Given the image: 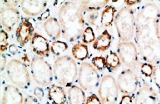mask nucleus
Listing matches in <instances>:
<instances>
[{"label": "nucleus", "instance_id": "1", "mask_svg": "<svg viewBox=\"0 0 160 104\" xmlns=\"http://www.w3.org/2000/svg\"><path fill=\"white\" fill-rule=\"evenodd\" d=\"M160 9L155 3H146L135 17L134 40L139 54L146 63L160 65Z\"/></svg>", "mask_w": 160, "mask_h": 104}, {"label": "nucleus", "instance_id": "2", "mask_svg": "<svg viewBox=\"0 0 160 104\" xmlns=\"http://www.w3.org/2000/svg\"><path fill=\"white\" fill-rule=\"evenodd\" d=\"M58 20L63 37L73 42L82 36L85 30V20L80 2H65L59 9Z\"/></svg>", "mask_w": 160, "mask_h": 104}, {"label": "nucleus", "instance_id": "3", "mask_svg": "<svg viewBox=\"0 0 160 104\" xmlns=\"http://www.w3.org/2000/svg\"><path fill=\"white\" fill-rule=\"evenodd\" d=\"M53 72L59 84L65 87H71L77 77V65L70 56H62L54 62Z\"/></svg>", "mask_w": 160, "mask_h": 104}, {"label": "nucleus", "instance_id": "4", "mask_svg": "<svg viewBox=\"0 0 160 104\" xmlns=\"http://www.w3.org/2000/svg\"><path fill=\"white\" fill-rule=\"evenodd\" d=\"M118 37L121 42H130L135 33V16L132 9L124 7L114 18Z\"/></svg>", "mask_w": 160, "mask_h": 104}, {"label": "nucleus", "instance_id": "5", "mask_svg": "<svg viewBox=\"0 0 160 104\" xmlns=\"http://www.w3.org/2000/svg\"><path fill=\"white\" fill-rule=\"evenodd\" d=\"M31 73L33 79L41 86H48L53 81V71L50 64L41 56H36L31 62Z\"/></svg>", "mask_w": 160, "mask_h": 104}, {"label": "nucleus", "instance_id": "6", "mask_svg": "<svg viewBox=\"0 0 160 104\" xmlns=\"http://www.w3.org/2000/svg\"><path fill=\"white\" fill-rule=\"evenodd\" d=\"M8 76L13 84L21 89H27L30 84V78L26 65L21 61L13 59L6 68Z\"/></svg>", "mask_w": 160, "mask_h": 104}, {"label": "nucleus", "instance_id": "7", "mask_svg": "<svg viewBox=\"0 0 160 104\" xmlns=\"http://www.w3.org/2000/svg\"><path fill=\"white\" fill-rule=\"evenodd\" d=\"M78 81L82 89L92 91L97 89L100 84V75L92 65L87 62L81 64Z\"/></svg>", "mask_w": 160, "mask_h": 104}, {"label": "nucleus", "instance_id": "8", "mask_svg": "<svg viewBox=\"0 0 160 104\" xmlns=\"http://www.w3.org/2000/svg\"><path fill=\"white\" fill-rule=\"evenodd\" d=\"M99 96L102 104H116L119 96V88L111 76H105L99 87Z\"/></svg>", "mask_w": 160, "mask_h": 104}, {"label": "nucleus", "instance_id": "9", "mask_svg": "<svg viewBox=\"0 0 160 104\" xmlns=\"http://www.w3.org/2000/svg\"><path fill=\"white\" fill-rule=\"evenodd\" d=\"M118 54L121 62L132 70H137L139 62L138 48L133 42H121L118 44Z\"/></svg>", "mask_w": 160, "mask_h": 104}, {"label": "nucleus", "instance_id": "10", "mask_svg": "<svg viewBox=\"0 0 160 104\" xmlns=\"http://www.w3.org/2000/svg\"><path fill=\"white\" fill-rule=\"evenodd\" d=\"M118 88L123 94L132 95L138 87V77L132 69H125L121 72L117 81Z\"/></svg>", "mask_w": 160, "mask_h": 104}, {"label": "nucleus", "instance_id": "11", "mask_svg": "<svg viewBox=\"0 0 160 104\" xmlns=\"http://www.w3.org/2000/svg\"><path fill=\"white\" fill-rule=\"evenodd\" d=\"M158 95L148 83L145 82L136 93L134 104H158Z\"/></svg>", "mask_w": 160, "mask_h": 104}, {"label": "nucleus", "instance_id": "12", "mask_svg": "<svg viewBox=\"0 0 160 104\" xmlns=\"http://www.w3.org/2000/svg\"><path fill=\"white\" fill-rule=\"evenodd\" d=\"M20 18V12L16 8H2L1 23L3 28L8 32L12 31Z\"/></svg>", "mask_w": 160, "mask_h": 104}, {"label": "nucleus", "instance_id": "13", "mask_svg": "<svg viewBox=\"0 0 160 104\" xmlns=\"http://www.w3.org/2000/svg\"><path fill=\"white\" fill-rule=\"evenodd\" d=\"M34 28L30 23V20L27 18L22 19L20 25L17 27L16 31V37L19 44L21 45H26L27 43L32 40L33 37Z\"/></svg>", "mask_w": 160, "mask_h": 104}, {"label": "nucleus", "instance_id": "14", "mask_svg": "<svg viewBox=\"0 0 160 104\" xmlns=\"http://www.w3.org/2000/svg\"><path fill=\"white\" fill-rule=\"evenodd\" d=\"M2 104H23V97L16 86L8 85L5 87Z\"/></svg>", "mask_w": 160, "mask_h": 104}, {"label": "nucleus", "instance_id": "15", "mask_svg": "<svg viewBox=\"0 0 160 104\" xmlns=\"http://www.w3.org/2000/svg\"><path fill=\"white\" fill-rule=\"evenodd\" d=\"M31 47L35 54L41 56H48L51 47L48 40L39 33H34L31 40Z\"/></svg>", "mask_w": 160, "mask_h": 104}, {"label": "nucleus", "instance_id": "16", "mask_svg": "<svg viewBox=\"0 0 160 104\" xmlns=\"http://www.w3.org/2000/svg\"><path fill=\"white\" fill-rule=\"evenodd\" d=\"M20 6L25 14L28 16H38L45 9L46 1H21Z\"/></svg>", "mask_w": 160, "mask_h": 104}, {"label": "nucleus", "instance_id": "17", "mask_svg": "<svg viewBox=\"0 0 160 104\" xmlns=\"http://www.w3.org/2000/svg\"><path fill=\"white\" fill-rule=\"evenodd\" d=\"M48 100L52 104H65L66 102V94L62 86L52 85L49 87Z\"/></svg>", "mask_w": 160, "mask_h": 104}, {"label": "nucleus", "instance_id": "18", "mask_svg": "<svg viewBox=\"0 0 160 104\" xmlns=\"http://www.w3.org/2000/svg\"><path fill=\"white\" fill-rule=\"evenodd\" d=\"M44 28L47 34L52 39L55 41L60 37L62 27H61L59 21L55 17H51V18L48 19L45 23H44Z\"/></svg>", "mask_w": 160, "mask_h": 104}, {"label": "nucleus", "instance_id": "19", "mask_svg": "<svg viewBox=\"0 0 160 104\" xmlns=\"http://www.w3.org/2000/svg\"><path fill=\"white\" fill-rule=\"evenodd\" d=\"M112 42V37L107 30H103V33L95 40L92 47L93 49L98 52H105L110 48Z\"/></svg>", "mask_w": 160, "mask_h": 104}, {"label": "nucleus", "instance_id": "20", "mask_svg": "<svg viewBox=\"0 0 160 104\" xmlns=\"http://www.w3.org/2000/svg\"><path fill=\"white\" fill-rule=\"evenodd\" d=\"M69 104H86V99L82 89L77 86H72L68 90Z\"/></svg>", "mask_w": 160, "mask_h": 104}, {"label": "nucleus", "instance_id": "21", "mask_svg": "<svg viewBox=\"0 0 160 104\" xmlns=\"http://www.w3.org/2000/svg\"><path fill=\"white\" fill-rule=\"evenodd\" d=\"M108 0H91V1H82L80 2V7L82 11L92 12L98 11L103 9L108 4Z\"/></svg>", "mask_w": 160, "mask_h": 104}, {"label": "nucleus", "instance_id": "22", "mask_svg": "<svg viewBox=\"0 0 160 104\" xmlns=\"http://www.w3.org/2000/svg\"><path fill=\"white\" fill-rule=\"evenodd\" d=\"M116 9L113 6H108L103 10L100 17V24L103 27H108L114 22Z\"/></svg>", "mask_w": 160, "mask_h": 104}, {"label": "nucleus", "instance_id": "23", "mask_svg": "<svg viewBox=\"0 0 160 104\" xmlns=\"http://www.w3.org/2000/svg\"><path fill=\"white\" fill-rule=\"evenodd\" d=\"M72 52L75 58L79 61L86 60L89 56V49L84 44H77L73 46Z\"/></svg>", "mask_w": 160, "mask_h": 104}, {"label": "nucleus", "instance_id": "24", "mask_svg": "<svg viewBox=\"0 0 160 104\" xmlns=\"http://www.w3.org/2000/svg\"><path fill=\"white\" fill-rule=\"evenodd\" d=\"M106 66L108 68L109 71H115L119 68L121 65V59L119 55L115 52H110L106 56Z\"/></svg>", "mask_w": 160, "mask_h": 104}, {"label": "nucleus", "instance_id": "25", "mask_svg": "<svg viewBox=\"0 0 160 104\" xmlns=\"http://www.w3.org/2000/svg\"><path fill=\"white\" fill-rule=\"evenodd\" d=\"M68 44L60 41H54L51 46V51L54 55H60L61 54L68 50Z\"/></svg>", "mask_w": 160, "mask_h": 104}, {"label": "nucleus", "instance_id": "26", "mask_svg": "<svg viewBox=\"0 0 160 104\" xmlns=\"http://www.w3.org/2000/svg\"><path fill=\"white\" fill-rule=\"evenodd\" d=\"M82 41L84 44H91L92 42H94L96 40L95 33L92 27H88L85 28L84 32L82 33Z\"/></svg>", "mask_w": 160, "mask_h": 104}, {"label": "nucleus", "instance_id": "27", "mask_svg": "<svg viewBox=\"0 0 160 104\" xmlns=\"http://www.w3.org/2000/svg\"><path fill=\"white\" fill-rule=\"evenodd\" d=\"M154 65L149 63L141 64V72L143 76L147 78H152L153 72H154Z\"/></svg>", "mask_w": 160, "mask_h": 104}, {"label": "nucleus", "instance_id": "28", "mask_svg": "<svg viewBox=\"0 0 160 104\" xmlns=\"http://www.w3.org/2000/svg\"><path fill=\"white\" fill-rule=\"evenodd\" d=\"M92 64L100 71H103L105 68H107L106 59L103 56H97V57H93L92 59Z\"/></svg>", "mask_w": 160, "mask_h": 104}, {"label": "nucleus", "instance_id": "29", "mask_svg": "<svg viewBox=\"0 0 160 104\" xmlns=\"http://www.w3.org/2000/svg\"><path fill=\"white\" fill-rule=\"evenodd\" d=\"M8 39H9V36H8L7 33L4 30H1L0 31V50H1V52H6L8 49V45H9Z\"/></svg>", "mask_w": 160, "mask_h": 104}, {"label": "nucleus", "instance_id": "30", "mask_svg": "<svg viewBox=\"0 0 160 104\" xmlns=\"http://www.w3.org/2000/svg\"><path fill=\"white\" fill-rule=\"evenodd\" d=\"M152 79L156 87L160 90V65L154 67Z\"/></svg>", "mask_w": 160, "mask_h": 104}, {"label": "nucleus", "instance_id": "31", "mask_svg": "<svg viewBox=\"0 0 160 104\" xmlns=\"http://www.w3.org/2000/svg\"><path fill=\"white\" fill-rule=\"evenodd\" d=\"M86 104H102V102L97 95L92 94L87 98Z\"/></svg>", "mask_w": 160, "mask_h": 104}, {"label": "nucleus", "instance_id": "32", "mask_svg": "<svg viewBox=\"0 0 160 104\" xmlns=\"http://www.w3.org/2000/svg\"><path fill=\"white\" fill-rule=\"evenodd\" d=\"M120 104H134V100L132 96L124 95L121 97Z\"/></svg>", "mask_w": 160, "mask_h": 104}, {"label": "nucleus", "instance_id": "33", "mask_svg": "<svg viewBox=\"0 0 160 104\" xmlns=\"http://www.w3.org/2000/svg\"><path fill=\"white\" fill-rule=\"evenodd\" d=\"M33 93H34L35 97L38 99H42L43 97H44V90H43V89L40 87L35 88L34 91H33Z\"/></svg>", "mask_w": 160, "mask_h": 104}, {"label": "nucleus", "instance_id": "34", "mask_svg": "<svg viewBox=\"0 0 160 104\" xmlns=\"http://www.w3.org/2000/svg\"><path fill=\"white\" fill-rule=\"evenodd\" d=\"M24 104H40V103L36 100V99L33 98V97L28 96V97L25 99Z\"/></svg>", "mask_w": 160, "mask_h": 104}, {"label": "nucleus", "instance_id": "35", "mask_svg": "<svg viewBox=\"0 0 160 104\" xmlns=\"http://www.w3.org/2000/svg\"><path fill=\"white\" fill-rule=\"evenodd\" d=\"M3 2L6 4V6H7L8 8H14L15 6H18V3L20 2L19 1H14V0H12V1H10V0H9V1H3Z\"/></svg>", "mask_w": 160, "mask_h": 104}, {"label": "nucleus", "instance_id": "36", "mask_svg": "<svg viewBox=\"0 0 160 104\" xmlns=\"http://www.w3.org/2000/svg\"><path fill=\"white\" fill-rule=\"evenodd\" d=\"M97 17H98V12H94L92 15L89 16V20L91 24H96V20H97Z\"/></svg>", "mask_w": 160, "mask_h": 104}, {"label": "nucleus", "instance_id": "37", "mask_svg": "<svg viewBox=\"0 0 160 104\" xmlns=\"http://www.w3.org/2000/svg\"><path fill=\"white\" fill-rule=\"evenodd\" d=\"M9 51L12 54H15L18 52V49H17V45H15V44H11L9 47Z\"/></svg>", "mask_w": 160, "mask_h": 104}, {"label": "nucleus", "instance_id": "38", "mask_svg": "<svg viewBox=\"0 0 160 104\" xmlns=\"http://www.w3.org/2000/svg\"><path fill=\"white\" fill-rule=\"evenodd\" d=\"M6 65V57L4 56V54H1V70L3 71V69L5 68Z\"/></svg>", "mask_w": 160, "mask_h": 104}, {"label": "nucleus", "instance_id": "39", "mask_svg": "<svg viewBox=\"0 0 160 104\" xmlns=\"http://www.w3.org/2000/svg\"><path fill=\"white\" fill-rule=\"evenodd\" d=\"M49 17H50V10H49V9H47L46 11L43 12L41 17V20H46V19L48 18Z\"/></svg>", "mask_w": 160, "mask_h": 104}, {"label": "nucleus", "instance_id": "40", "mask_svg": "<svg viewBox=\"0 0 160 104\" xmlns=\"http://www.w3.org/2000/svg\"><path fill=\"white\" fill-rule=\"evenodd\" d=\"M140 1H124V3H125L127 6H134V5L138 4V3H140Z\"/></svg>", "mask_w": 160, "mask_h": 104}, {"label": "nucleus", "instance_id": "41", "mask_svg": "<svg viewBox=\"0 0 160 104\" xmlns=\"http://www.w3.org/2000/svg\"><path fill=\"white\" fill-rule=\"evenodd\" d=\"M158 104H160V100H159V103H158Z\"/></svg>", "mask_w": 160, "mask_h": 104}]
</instances>
